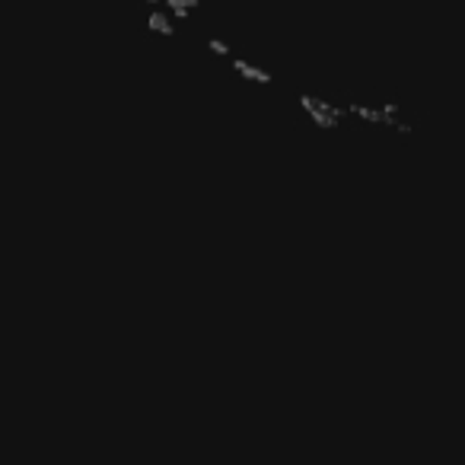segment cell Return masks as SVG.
Returning a JSON list of instances; mask_svg holds the SVG:
<instances>
[{
  "label": "cell",
  "instance_id": "obj_1",
  "mask_svg": "<svg viewBox=\"0 0 465 465\" xmlns=\"http://www.w3.org/2000/svg\"><path fill=\"white\" fill-rule=\"evenodd\" d=\"M147 4H150V7H157V4H163V0H147Z\"/></svg>",
  "mask_w": 465,
  "mask_h": 465
}]
</instances>
